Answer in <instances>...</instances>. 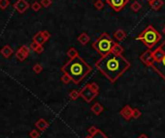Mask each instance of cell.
Listing matches in <instances>:
<instances>
[{
	"instance_id": "1",
	"label": "cell",
	"mask_w": 165,
	"mask_h": 138,
	"mask_svg": "<svg viewBox=\"0 0 165 138\" xmlns=\"http://www.w3.org/2000/svg\"><path fill=\"white\" fill-rule=\"evenodd\" d=\"M130 66V62L125 57L113 52L102 56L95 63V68L112 83L118 80Z\"/></svg>"
},
{
	"instance_id": "2",
	"label": "cell",
	"mask_w": 165,
	"mask_h": 138,
	"mask_svg": "<svg viewBox=\"0 0 165 138\" xmlns=\"http://www.w3.org/2000/svg\"><path fill=\"white\" fill-rule=\"evenodd\" d=\"M141 62L152 68L165 80V41L155 49H148L140 56Z\"/></svg>"
},
{
	"instance_id": "3",
	"label": "cell",
	"mask_w": 165,
	"mask_h": 138,
	"mask_svg": "<svg viewBox=\"0 0 165 138\" xmlns=\"http://www.w3.org/2000/svg\"><path fill=\"white\" fill-rule=\"evenodd\" d=\"M91 71H92V68L90 65L80 56L74 59H70L61 67V72L67 74L70 77L71 81L74 82L75 84H79L81 81L84 80L87 75L90 74Z\"/></svg>"
},
{
	"instance_id": "4",
	"label": "cell",
	"mask_w": 165,
	"mask_h": 138,
	"mask_svg": "<svg viewBox=\"0 0 165 138\" xmlns=\"http://www.w3.org/2000/svg\"><path fill=\"white\" fill-rule=\"evenodd\" d=\"M136 40L141 41L148 48V49H152L161 40V35L155 27L149 25L137 36Z\"/></svg>"
},
{
	"instance_id": "5",
	"label": "cell",
	"mask_w": 165,
	"mask_h": 138,
	"mask_svg": "<svg viewBox=\"0 0 165 138\" xmlns=\"http://www.w3.org/2000/svg\"><path fill=\"white\" fill-rule=\"evenodd\" d=\"M115 43L116 42L111 38V36L108 33H102L96 39V41H94L91 43V46L102 57L112 52V49L114 46H115Z\"/></svg>"
},
{
	"instance_id": "6",
	"label": "cell",
	"mask_w": 165,
	"mask_h": 138,
	"mask_svg": "<svg viewBox=\"0 0 165 138\" xmlns=\"http://www.w3.org/2000/svg\"><path fill=\"white\" fill-rule=\"evenodd\" d=\"M81 97L87 103H91L99 94V87L96 83H89L80 90Z\"/></svg>"
},
{
	"instance_id": "7",
	"label": "cell",
	"mask_w": 165,
	"mask_h": 138,
	"mask_svg": "<svg viewBox=\"0 0 165 138\" xmlns=\"http://www.w3.org/2000/svg\"><path fill=\"white\" fill-rule=\"evenodd\" d=\"M128 2H129V0H106V3L115 12H120L127 5Z\"/></svg>"
},
{
	"instance_id": "8",
	"label": "cell",
	"mask_w": 165,
	"mask_h": 138,
	"mask_svg": "<svg viewBox=\"0 0 165 138\" xmlns=\"http://www.w3.org/2000/svg\"><path fill=\"white\" fill-rule=\"evenodd\" d=\"M14 8L18 13L23 14L25 11L29 8V3L26 0H18V1L14 4Z\"/></svg>"
},
{
	"instance_id": "9",
	"label": "cell",
	"mask_w": 165,
	"mask_h": 138,
	"mask_svg": "<svg viewBox=\"0 0 165 138\" xmlns=\"http://www.w3.org/2000/svg\"><path fill=\"white\" fill-rule=\"evenodd\" d=\"M132 113H133V108H132L130 105H125V106L122 107V109L120 111V115L125 120V121H129L132 118Z\"/></svg>"
},
{
	"instance_id": "10",
	"label": "cell",
	"mask_w": 165,
	"mask_h": 138,
	"mask_svg": "<svg viewBox=\"0 0 165 138\" xmlns=\"http://www.w3.org/2000/svg\"><path fill=\"white\" fill-rule=\"evenodd\" d=\"M35 126L40 131H44V130H46L48 128H49L50 124L46 121L45 119H39L38 121L35 123Z\"/></svg>"
},
{
	"instance_id": "11",
	"label": "cell",
	"mask_w": 165,
	"mask_h": 138,
	"mask_svg": "<svg viewBox=\"0 0 165 138\" xmlns=\"http://www.w3.org/2000/svg\"><path fill=\"white\" fill-rule=\"evenodd\" d=\"M0 53L2 54V56L4 58H9L14 53V50L9 45H6V46H3L1 49H0Z\"/></svg>"
},
{
	"instance_id": "12",
	"label": "cell",
	"mask_w": 165,
	"mask_h": 138,
	"mask_svg": "<svg viewBox=\"0 0 165 138\" xmlns=\"http://www.w3.org/2000/svg\"><path fill=\"white\" fill-rule=\"evenodd\" d=\"M114 38H115L118 42H122L126 38V33L125 31H123L122 29H118L114 33Z\"/></svg>"
},
{
	"instance_id": "13",
	"label": "cell",
	"mask_w": 165,
	"mask_h": 138,
	"mask_svg": "<svg viewBox=\"0 0 165 138\" xmlns=\"http://www.w3.org/2000/svg\"><path fill=\"white\" fill-rule=\"evenodd\" d=\"M90 110H91V112H92L94 115L98 116V115H100L102 112H103L104 108H103V106H102V105L99 103H95L92 105V106H91Z\"/></svg>"
},
{
	"instance_id": "14",
	"label": "cell",
	"mask_w": 165,
	"mask_h": 138,
	"mask_svg": "<svg viewBox=\"0 0 165 138\" xmlns=\"http://www.w3.org/2000/svg\"><path fill=\"white\" fill-rule=\"evenodd\" d=\"M33 41L36 42L37 43H39V45H44L46 42H47V40L45 39V37H44V35L42 34V31H40L38 32V33H36L34 35V37H33Z\"/></svg>"
},
{
	"instance_id": "15",
	"label": "cell",
	"mask_w": 165,
	"mask_h": 138,
	"mask_svg": "<svg viewBox=\"0 0 165 138\" xmlns=\"http://www.w3.org/2000/svg\"><path fill=\"white\" fill-rule=\"evenodd\" d=\"M89 41H90V37L87 33H85V32H83V33L78 37V42L82 46H86Z\"/></svg>"
},
{
	"instance_id": "16",
	"label": "cell",
	"mask_w": 165,
	"mask_h": 138,
	"mask_svg": "<svg viewBox=\"0 0 165 138\" xmlns=\"http://www.w3.org/2000/svg\"><path fill=\"white\" fill-rule=\"evenodd\" d=\"M164 5V1L163 0H153L152 3H150V6L151 8L155 11H158L161 7Z\"/></svg>"
},
{
	"instance_id": "17",
	"label": "cell",
	"mask_w": 165,
	"mask_h": 138,
	"mask_svg": "<svg viewBox=\"0 0 165 138\" xmlns=\"http://www.w3.org/2000/svg\"><path fill=\"white\" fill-rule=\"evenodd\" d=\"M67 56L70 58V59H74V58L78 57L79 56V53L77 51V49L74 48H70L68 50H67Z\"/></svg>"
},
{
	"instance_id": "18",
	"label": "cell",
	"mask_w": 165,
	"mask_h": 138,
	"mask_svg": "<svg viewBox=\"0 0 165 138\" xmlns=\"http://www.w3.org/2000/svg\"><path fill=\"white\" fill-rule=\"evenodd\" d=\"M112 52L115 53V54H122L123 52V48L120 45V43H116L115 46H114L113 49H112Z\"/></svg>"
},
{
	"instance_id": "19",
	"label": "cell",
	"mask_w": 165,
	"mask_h": 138,
	"mask_svg": "<svg viewBox=\"0 0 165 138\" xmlns=\"http://www.w3.org/2000/svg\"><path fill=\"white\" fill-rule=\"evenodd\" d=\"M130 8H131L132 11H133V12L137 13V12H139V11L141 10L142 6H141V4H140V3H139L138 1H133V2L131 3Z\"/></svg>"
},
{
	"instance_id": "20",
	"label": "cell",
	"mask_w": 165,
	"mask_h": 138,
	"mask_svg": "<svg viewBox=\"0 0 165 138\" xmlns=\"http://www.w3.org/2000/svg\"><path fill=\"white\" fill-rule=\"evenodd\" d=\"M79 97H81V94H80V91L78 90H72L70 94H69V98H70L72 100H78Z\"/></svg>"
},
{
	"instance_id": "21",
	"label": "cell",
	"mask_w": 165,
	"mask_h": 138,
	"mask_svg": "<svg viewBox=\"0 0 165 138\" xmlns=\"http://www.w3.org/2000/svg\"><path fill=\"white\" fill-rule=\"evenodd\" d=\"M91 138H108V136L106 135V134L102 131L101 129H98L96 132L93 133L92 135H89Z\"/></svg>"
},
{
	"instance_id": "22",
	"label": "cell",
	"mask_w": 165,
	"mask_h": 138,
	"mask_svg": "<svg viewBox=\"0 0 165 138\" xmlns=\"http://www.w3.org/2000/svg\"><path fill=\"white\" fill-rule=\"evenodd\" d=\"M16 57H17L18 60H20L21 62H23V61H24L25 59H26L27 56L25 55V54L19 48V49H18V51L16 52Z\"/></svg>"
},
{
	"instance_id": "23",
	"label": "cell",
	"mask_w": 165,
	"mask_h": 138,
	"mask_svg": "<svg viewBox=\"0 0 165 138\" xmlns=\"http://www.w3.org/2000/svg\"><path fill=\"white\" fill-rule=\"evenodd\" d=\"M10 5L9 0H0V9L1 10H6Z\"/></svg>"
},
{
	"instance_id": "24",
	"label": "cell",
	"mask_w": 165,
	"mask_h": 138,
	"mask_svg": "<svg viewBox=\"0 0 165 138\" xmlns=\"http://www.w3.org/2000/svg\"><path fill=\"white\" fill-rule=\"evenodd\" d=\"M94 7L97 10H102L104 8V2L102 1V0H96V1L94 2Z\"/></svg>"
},
{
	"instance_id": "25",
	"label": "cell",
	"mask_w": 165,
	"mask_h": 138,
	"mask_svg": "<svg viewBox=\"0 0 165 138\" xmlns=\"http://www.w3.org/2000/svg\"><path fill=\"white\" fill-rule=\"evenodd\" d=\"M41 7H42L41 3H40V2H37V1L33 2V3H32V5H31L32 10H33V11H35V12H38V11H39L40 9H41Z\"/></svg>"
},
{
	"instance_id": "26",
	"label": "cell",
	"mask_w": 165,
	"mask_h": 138,
	"mask_svg": "<svg viewBox=\"0 0 165 138\" xmlns=\"http://www.w3.org/2000/svg\"><path fill=\"white\" fill-rule=\"evenodd\" d=\"M142 115V112L138 109V108H134L133 109V113H132V117H133V119H138L140 118Z\"/></svg>"
},
{
	"instance_id": "27",
	"label": "cell",
	"mask_w": 165,
	"mask_h": 138,
	"mask_svg": "<svg viewBox=\"0 0 165 138\" xmlns=\"http://www.w3.org/2000/svg\"><path fill=\"white\" fill-rule=\"evenodd\" d=\"M20 49H21V51H23L27 57H28L29 54H30V50H31V49H30V48H28L27 46H21Z\"/></svg>"
},
{
	"instance_id": "28",
	"label": "cell",
	"mask_w": 165,
	"mask_h": 138,
	"mask_svg": "<svg viewBox=\"0 0 165 138\" xmlns=\"http://www.w3.org/2000/svg\"><path fill=\"white\" fill-rule=\"evenodd\" d=\"M33 71H34L35 74H40L43 71V67L40 64H35L33 66Z\"/></svg>"
},
{
	"instance_id": "29",
	"label": "cell",
	"mask_w": 165,
	"mask_h": 138,
	"mask_svg": "<svg viewBox=\"0 0 165 138\" xmlns=\"http://www.w3.org/2000/svg\"><path fill=\"white\" fill-rule=\"evenodd\" d=\"M40 3H41L42 7H44V8H48V7L52 5V0H41Z\"/></svg>"
},
{
	"instance_id": "30",
	"label": "cell",
	"mask_w": 165,
	"mask_h": 138,
	"mask_svg": "<svg viewBox=\"0 0 165 138\" xmlns=\"http://www.w3.org/2000/svg\"><path fill=\"white\" fill-rule=\"evenodd\" d=\"M60 79H61V81L64 83V84H68V83L71 81L70 77H69V76H68L67 74H62V76L60 77Z\"/></svg>"
},
{
	"instance_id": "31",
	"label": "cell",
	"mask_w": 165,
	"mask_h": 138,
	"mask_svg": "<svg viewBox=\"0 0 165 138\" xmlns=\"http://www.w3.org/2000/svg\"><path fill=\"white\" fill-rule=\"evenodd\" d=\"M29 136L31 138H38L40 136V132L37 131L36 129H32L30 132H29Z\"/></svg>"
},
{
	"instance_id": "32",
	"label": "cell",
	"mask_w": 165,
	"mask_h": 138,
	"mask_svg": "<svg viewBox=\"0 0 165 138\" xmlns=\"http://www.w3.org/2000/svg\"><path fill=\"white\" fill-rule=\"evenodd\" d=\"M98 130V129L96 128L95 126H91L89 128V129H87V132L89 133V135H92L93 133H95Z\"/></svg>"
},
{
	"instance_id": "33",
	"label": "cell",
	"mask_w": 165,
	"mask_h": 138,
	"mask_svg": "<svg viewBox=\"0 0 165 138\" xmlns=\"http://www.w3.org/2000/svg\"><path fill=\"white\" fill-rule=\"evenodd\" d=\"M39 46H40L39 43H37L34 42V41H32V43H30V46H29V48H30V49L33 50V51H35V50L37 49V48H38Z\"/></svg>"
},
{
	"instance_id": "34",
	"label": "cell",
	"mask_w": 165,
	"mask_h": 138,
	"mask_svg": "<svg viewBox=\"0 0 165 138\" xmlns=\"http://www.w3.org/2000/svg\"><path fill=\"white\" fill-rule=\"evenodd\" d=\"M42 34L44 35V37H45V39L47 40H49L50 38H51V34L49 33V32H48L47 30H44V31H42Z\"/></svg>"
},
{
	"instance_id": "35",
	"label": "cell",
	"mask_w": 165,
	"mask_h": 138,
	"mask_svg": "<svg viewBox=\"0 0 165 138\" xmlns=\"http://www.w3.org/2000/svg\"><path fill=\"white\" fill-rule=\"evenodd\" d=\"M43 51H44V46H43L42 45H40V46H38V48H37V49H36L34 52L38 53V54H41Z\"/></svg>"
},
{
	"instance_id": "36",
	"label": "cell",
	"mask_w": 165,
	"mask_h": 138,
	"mask_svg": "<svg viewBox=\"0 0 165 138\" xmlns=\"http://www.w3.org/2000/svg\"><path fill=\"white\" fill-rule=\"evenodd\" d=\"M138 138H149V137H148V136H147V135H146V134H141V135H140V136H139Z\"/></svg>"
},
{
	"instance_id": "37",
	"label": "cell",
	"mask_w": 165,
	"mask_h": 138,
	"mask_svg": "<svg viewBox=\"0 0 165 138\" xmlns=\"http://www.w3.org/2000/svg\"><path fill=\"white\" fill-rule=\"evenodd\" d=\"M147 1H148V3H149V4H150V3H152V2L153 1V0H147Z\"/></svg>"
},
{
	"instance_id": "38",
	"label": "cell",
	"mask_w": 165,
	"mask_h": 138,
	"mask_svg": "<svg viewBox=\"0 0 165 138\" xmlns=\"http://www.w3.org/2000/svg\"><path fill=\"white\" fill-rule=\"evenodd\" d=\"M163 33L165 34V26H164V28H163Z\"/></svg>"
},
{
	"instance_id": "39",
	"label": "cell",
	"mask_w": 165,
	"mask_h": 138,
	"mask_svg": "<svg viewBox=\"0 0 165 138\" xmlns=\"http://www.w3.org/2000/svg\"><path fill=\"white\" fill-rule=\"evenodd\" d=\"M86 138H91V137H90V136H89H89H87V137H86Z\"/></svg>"
}]
</instances>
